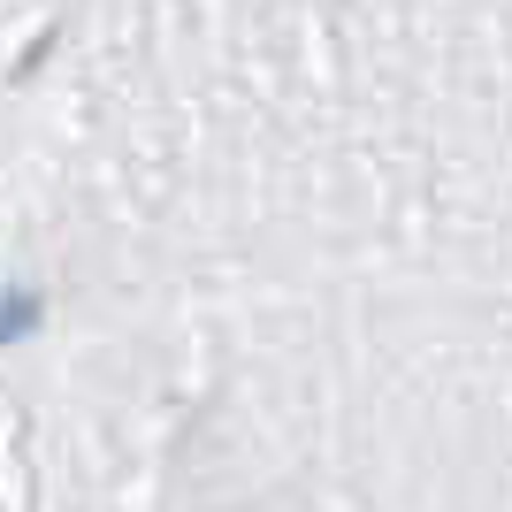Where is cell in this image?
Here are the masks:
<instances>
[{
  "mask_svg": "<svg viewBox=\"0 0 512 512\" xmlns=\"http://www.w3.org/2000/svg\"><path fill=\"white\" fill-rule=\"evenodd\" d=\"M39 321H46V299H39V291H8V299H0V344H23Z\"/></svg>",
  "mask_w": 512,
  "mask_h": 512,
  "instance_id": "obj_1",
  "label": "cell"
}]
</instances>
